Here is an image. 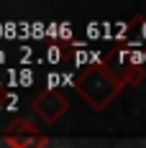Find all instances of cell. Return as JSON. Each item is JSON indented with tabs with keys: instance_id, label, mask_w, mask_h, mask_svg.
<instances>
[{
	"instance_id": "6da1fadb",
	"label": "cell",
	"mask_w": 146,
	"mask_h": 148,
	"mask_svg": "<svg viewBox=\"0 0 146 148\" xmlns=\"http://www.w3.org/2000/svg\"><path fill=\"white\" fill-rule=\"evenodd\" d=\"M77 89L90 102V107L102 110L116 100V95L123 89V79H118L116 72L108 66H87L77 77Z\"/></svg>"
},
{
	"instance_id": "277c9868",
	"label": "cell",
	"mask_w": 146,
	"mask_h": 148,
	"mask_svg": "<svg viewBox=\"0 0 146 148\" xmlns=\"http://www.w3.org/2000/svg\"><path fill=\"white\" fill-rule=\"evenodd\" d=\"M5 135H39V128H36V123H31V120L18 118V120H13V123L5 128Z\"/></svg>"
},
{
	"instance_id": "5b68a950",
	"label": "cell",
	"mask_w": 146,
	"mask_h": 148,
	"mask_svg": "<svg viewBox=\"0 0 146 148\" xmlns=\"http://www.w3.org/2000/svg\"><path fill=\"white\" fill-rule=\"evenodd\" d=\"M49 59L54 61V64H59V61L64 59V49H59V46H51V49H49Z\"/></svg>"
},
{
	"instance_id": "3957f363",
	"label": "cell",
	"mask_w": 146,
	"mask_h": 148,
	"mask_svg": "<svg viewBox=\"0 0 146 148\" xmlns=\"http://www.w3.org/2000/svg\"><path fill=\"white\" fill-rule=\"evenodd\" d=\"M10 148H46L49 138L46 135H5Z\"/></svg>"
},
{
	"instance_id": "7a4b0ae2",
	"label": "cell",
	"mask_w": 146,
	"mask_h": 148,
	"mask_svg": "<svg viewBox=\"0 0 146 148\" xmlns=\"http://www.w3.org/2000/svg\"><path fill=\"white\" fill-rule=\"evenodd\" d=\"M31 110L44 120V123H57L64 110H67V97L59 95L57 89H44L33 102H31Z\"/></svg>"
}]
</instances>
